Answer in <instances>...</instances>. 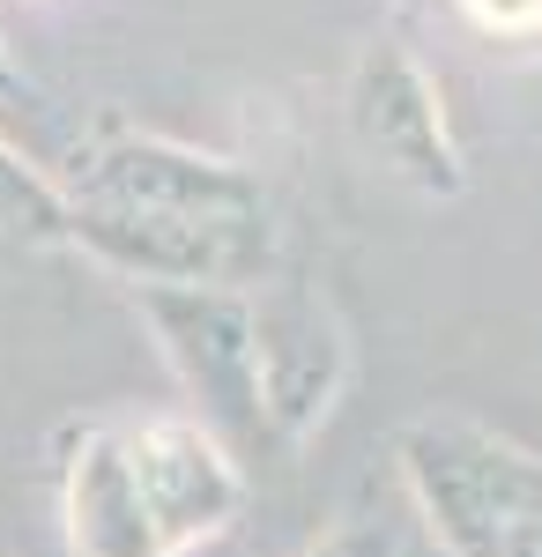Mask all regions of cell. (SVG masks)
<instances>
[{"mask_svg": "<svg viewBox=\"0 0 542 557\" xmlns=\"http://www.w3.org/2000/svg\"><path fill=\"white\" fill-rule=\"evenodd\" d=\"M60 535H67V557H171L141 506L120 417L60 431Z\"/></svg>", "mask_w": 542, "mask_h": 557, "instance_id": "cell-6", "label": "cell"}, {"mask_svg": "<svg viewBox=\"0 0 542 557\" xmlns=\"http://www.w3.org/2000/svg\"><path fill=\"white\" fill-rule=\"evenodd\" d=\"M0 134H8V141H23L45 172H60V164H67V149L83 141V127H67V112H60V104L23 75V60L8 52V30H0Z\"/></svg>", "mask_w": 542, "mask_h": 557, "instance_id": "cell-8", "label": "cell"}, {"mask_svg": "<svg viewBox=\"0 0 542 557\" xmlns=\"http://www.w3.org/2000/svg\"><path fill=\"white\" fill-rule=\"evenodd\" d=\"M305 557H402V528L379 513H342Z\"/></svg>", "mask_w": 542, "mask_h": 557, "instance_id": "cell-9", "label": "cell"}, {"mask_svg": "<svg viewBox=\"0 0 542 557\" xmlns=\"http://www.w3.org/2000/svg\"><path fill=\"white\" fill-rule=\"evenodd\" d=\"M535 23H542V0H535Z\"/></svg>", "mask_w": 542, "mask_h": 557, "instance_id": "cell-11", "label": "cell"}, {"mask_svg": "<svg viewBox=\"0 0 542 557\" xmlns=\"http://www.w3.org/2000/svg\"><path fill=\"white\" fill-rule=\"evenodd\" d=\"M67 201V246L97 260L120 290L215 283L252 290L283 268L268 186L238 164L149 127H83L52 172Z\"/></svg>", "mask_w": 542, "mask_h": 557, "instance_id": "cell-1", "label": "cell"}, {"mask_svg": "<svg viewBox=\"0 0 542 557\" xmlns=\"http://www.w3.org/2000/svg\"><path fill=\"white\" fill-rule=\"evenodd\" d=\"M141 327L157 335L186 417L209 424L238 461L268 454V401H260V349H252V298L215 283H141L126 290Z\"/></svg>", "mask_w": 542, "mask_h": 557, "instance_id": "cell-3", "label": "cell"}, {"mask_svg": "<svg viewBox=\"0 0 542 557\" xmlns=\"http://www.w3.org/2000/svg\"><path fill=\"white\" fill-rule=\"evenodd\" d=\"M454 15L468 30H483V38H528V30H542L535 0H454Z\"/></svg>", "mask_w": 542, "mask_h": 557, "instance_id": "cell-10", "label": "cell"}, {"mask_svg": "<svg viewBox=\"0 0 542 557\" xmlns=\"http://www.w3.org/2000/svg\"><path fill=\"white\" fill-rule=\"evenodd\" d=\"M394 469L446 557H542V454L468 417H417Z\"/></svg>", "mask_w": 542, "mask_h": 557, "instance_id": "cell-2", "label": "cell"}, {"mask_svg": "<svg viewBox=\"0 0 542 557\" xmlns=\"http://www.w3.org/2000/svg\"><path fill=\"white\" fill-rule=\"evenodd\" d=\"M252 349H260V401H268V438L297 454L305 438H320L334 409H342V386H349V320L342 305L312 283V275H268L252 283Z\"/></svg>", "mask_w": 542, "mask_h": 557, "instance_id": "cell-5", "label": "cell"}, {"mask_svg": "<svg viewBox=\"0 0 542 557\" xmlns=\"http://www.w3.org/2000/svg\"><path fill=\"white\" fill-rule=\"evenodd\" d=\"M15 246H67V201L38 157L0 134V253Z\"/></svg>", "mask_w": 542, "mask_h": 557, "instance_id": "cell-7", "label": "cell"}, {"mask_svg": "<svg viewBox=\"0 0 542 557\" xmlns=\"http://www.w3.org/2000/svg\"><path fill=\"white\" fill-rule=\"evenodd\" d=\"M342 127H349L357 157L372 172H386L394 186H409L423 201H454L468 186L454 120H446V89L402 38H372L349 60Z\"/></svg>", "mask_w": 542, "mask_h": 557, "instance_id": "cell-4", "label": "cell"}]
</instances>
